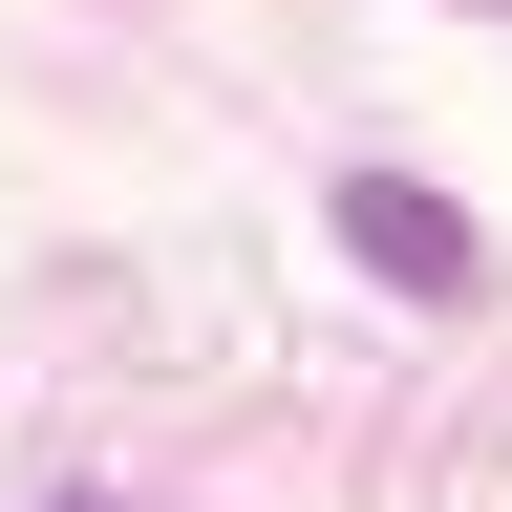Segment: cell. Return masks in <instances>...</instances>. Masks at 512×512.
<instances>
[{"mask_svg": "<svg viewBox=\"0 0 512 512\" xmlns=\"http://www.w3.org/2000/svg\"><path fill=\"white\" fill-rule=\"evenodd\" d=\"M320 235L363 256L406 320H448V299H491V235H470V192H427V171H342L320 192Z\"/></svg>", "mask_w": 512, "mask_h": 512, "instance_id": "1", "label": "cell"}]
</instances>
